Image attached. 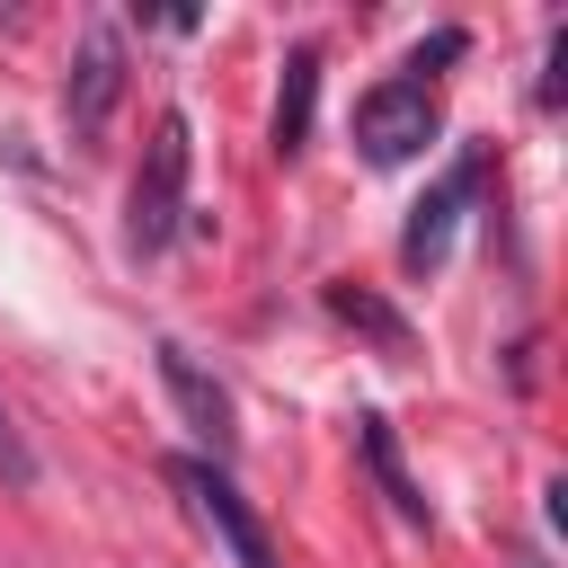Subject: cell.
<instances>
[{
    "label": "cell",
    "instance_id": "6da1fadb",
    "mask_svg": "<svg viewBox=\"0 0 568 568\" xmlns=\"http://www.w3.org/2000/svg\"><path fill=\"white\" fill-rule=\"evenodd\" d=\"M186 169H195V133H186V106H169L142 142V169H133V195H124V248L151 257L178 240L186 222Z\"/></svg>",
    "mask_w": 568,
    "mask_h": 568
},
{
    "label": "cell",
    "instance_id": "7a4b0ae2",
    "mask_svg": "<svg viewBox=\"0 0 568 568\" xmlns=\"http://www.w3.org/2000/svg\"><path fill=\"white\" fill-rule=\"evenodd\" d=\"M169 488L186 497V515L231 550V568H284L275 559V541H266V524H257V506L231 488V470L213 462V453H169Z\"/></svg>",
    "mask_w": 568,
    "mask_h": 568
},
{
    "label": "cell",
    "instance_id": "3957f363",
    "mask_svg": "<svg viewBox=\"0 0 568 568\" xmlns=\"http://www.w3.org/2000/svg\"><path fill=\"white\" fill-rule=\"evenodd\" d=\"M426 142H435V80L390 71V80H373V89L355 98V151H364L373 169H399V160H417Z\"/></svg>",
    "mask_w": 568,
    "mask_h": 568
},
{
    "label": "cell",
    "instance_id": "277c9868",
    "mask_svg": "<svg viewBox=\"0 0 568 568\" xmlns=\"http://www.w3.org/2000/svg\"><path fill=\"white\" fill-rule=\"evenodd\" d=\"M479 178H488V160H479V151H453V160H444V178L408 204V231H399V266H408V275H435V266L453 257V231H462V213H470Z\"/></svg>",
    "mask_w": 568,
    "mask_h": 568
},
{
    "label": "cell",
    "instance_id": "5b68a950",
    "mask_svg": "<svg viewBox=\"0 0 568 568\" xmlns=\"http://www.w3.org/2000/svg\"><path fill=\"white\" fill-rule=\"evenodd\" d=\"M115 98H124V36H115V27H89L80 53H71V80H62V133L89 151V142L106 133Z\"/></svg>",
    "mask_w": 568,
    "mask_h": 568
},
{
    "label": "cell",
    "instance_id": "8992f818",
    "mask_svg": "<svg viewBox=\"0 0 568 568\" xmlns=\"http://www.w3.org/2000/svg\"><path fill=\"white\" fill-rule=\"evenodd\" d=\"M160 382H169L178 417H186V426H195L213 453H231V435H240V426H231V390H222V382H213V373H204V364H195L178 337H160Z\"/></svg>",
    "mask_w": 568,
    "mask_h": 568
},
{
    "label": "cell",
    "instance_id": "52a82bcc",
    "mask_svg": "<svg viewBox=\"0 0 568 568\" xmlns=\"http://www.w3.org/2000/svg\"><path fill=\"white\" fill-rule=\"evenodd\" d=\"M311 106H320V44H293L284 53V80H275V124H266L275 160H293L311 142Z\"/></svg>",
    "mask_w": 568,
    "mask_h": 568
},
{
    "label": "cell",
    "instance_id": "ba28073f",
    "mask_svg": "<svg viewBox=\"0 0 568 568\" xmlns=\"http://www.w3.org/2000/svg\"><path fill=\"white\" fill-rule=\"evenodd\" d=\"M328 311H337L346 328H364L390 364H408V320H399L390 302H373V293H355V284H328Z\"/></svg>",
    "mask_w": 568,
    "mask_h": 568
},
{
    "label": "cell",
    "instance_id": "9c48e42d",
    "mask_svg": "<svg viewBox=\"0 0 568 568\" xmlns=\"http://www.w3.org/2000/svg\"><path fill=\"white\" fill-rule=\"evenodd\" d=\"M355 444H364V462H373V479L390 488V506H399L408 524H426V497L408 488V470H399V453H390V417H355Z\"/></svg>",
    "mask_w": 568,
    "mask_h": 568
},
{
    "label": "cell",
    "instance_id": "30bf717a",
    "mask_svg": "<svg viewBox=\"0 0 568 568\" xmlns=\"http://www.w3.org/2000/svg\"><path fill=\"white\" fill-rule=\"evenodd\" d=\"M0 479H9V488H27V479H36V453H27V435H18V417H9V408H0Z\"/></svg>",
    "mask_w": 568,
    "mask_h": 568
},
{
    "label": "cell",
    "instance_id": "8fae6325",
    "mask_svg": "<svg viewBox=\"0 0 568 568\" xmlns=\"http://www.w3.org/2000/svg\"><path fill=\"white\" fill-rule=\"evenodd\" d=\"M559 71H568V27H550V71H541V106H559Z\"/></svg>",
    "mask_w": 568,
    "mask_h": 568
}]
</instances>
